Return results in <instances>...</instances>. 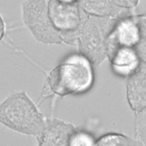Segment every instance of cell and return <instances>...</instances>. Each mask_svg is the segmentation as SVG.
Here are the masks:
<instances>
[{"mask_svg":"<svg viewBox=\"0 0 146 146\" xmlns=\"http://www.w3.org/2000/svg\"><path fill=\"white\" fill-rule=\"evenodd\" d=\"M94 83L92 63L80 52L71 53L48 74L44 96L81 95L88 92Z\"/></svg>","mask_w":146,"mask_h":146,"instance_id":"obj_1","label":"cell"},{"mask_svg":"<svg viewBox=\"0 0 146 146\" xmlns=\"http://www.w3.org/2000/svg\"><path fill=\"white\" fill-rule=\"evenodd\" d=\"M0 123L15 132L37 136L45 127L46 120L28 95L19 91L0 104Z\"/></svg>","mask_w":146,"mask_h":146,"instance_id":"obj_2","label":"cell"},{"mask_svg":"<svg viewBox=\"0 0 146 146\" xmlns=\"http://www.w3.org/2000/svg\"><path fill=\"white\" fill-rule=\"evenodd\" d=\"M110 17L90 16L83 21L76 33L79 52L92 64L101 63L108 55L107 39L114 24Z\"/></svg>","mask_w":146,"mask_h":146,"instance_id":"obj_3","label":"cell"},{"mask_svg":"<svg viewBox=\"0 0 146 146\" xmlns=\"http://www.w3.org/2000/svg\"><path fill=\"white\" fill-rule=\"evenodd\" d=\"M22 13L25 26L37 40L49 44L63 41L62 34L50 19L47 0H26L22 4Z\"/></svg>","mask_w":146,"mask_h":146,"instance_id":"obj_4","label":"cell"},{"mask_svg":"<svg viewBox=\"0 0 146 146\" xmlns=\"http://www.w3.org/2000/svg\"><path fill=\"white\" fill-rule=\"evenodd\" d=\"M48 9L53 26L62 34L76 32L83 22L78 3L50 0L48 1Z\"/></svg>","mask_w":146,"mask_h":146,"instance_id":"obj_5","label":"cell"},{"mask_svg":"<svg viewBox=\"0 0 146 146\" xmlns=\"http://www.w3.org/2000/svg\"><path fill=\"white\" fill-rule=\"evenodd\" d=\"M141 36L138 17H126L119 20L114 24L108 36V55L120 47L136 48L140 43Z\"/></svg>","mask_w":146,"mask_h":146,"instance_id":"obj_6","label":"cell"},{"mask_svg":"<svg viewBox=\"0 0 146 146\" xmlns=\"http://www.w3.org/2000/svg\"><path fill=\"white\" fill-rule=\"evenodd\" d=\"M76 129L70 123L58 119L46 120L45 127L38 137V146H69L71 135Z\"/></svg>","mask_w":146,"mask_h":146,"instance_id":"obj_7","label":"cell"},{"mask_svg":"<svg viewBox=\"0 0 146 146\" xmlns=\"http://www.w3.org/2000/svg\"><path fill=\"white\" fill-rule=\"evenodd\" d=\"M127 98L131 108L139 112L146 108V64L140 63L139 67L129 76Z\"/></svg>","mask_w":146,"mask_h":146,"instance_id":"obj_8","label":"cell"},{"mask_svg":"<svg viewBox=\"0 0 146 146\" xmlns=\"http://www.w3.org/2000/svg\"><path fill=\"white\" fill-rule=\"evenodd\" d=\"M108 56L114 74L121 77H128L139 66V55L135 48L120 47L112 51Z\"/></svg>","mask_w":146,"mask_h":146,"instance_id":"obj_9","label":"cell"},{"mask_svg":"<svg viewBox=\"0 0 146 146\" xmlns=\"http://www.w3.org/2000/svg\"><path fill=\"white\" fill-rule=\"evenodd\" d=\"M77 3L86 14L99 17L113 15L117 7L111 0H79Z\"/></svg>","mask_w":146,"mask_h":146,"instance_id":"obj_10","label":"cell"},{"mask_svg":"<svg viewBox=\"0 0 146 146\" xmlns=\"http://www.w3.org/2000/svg\"><path fill=\"white\" fill-rule=\"evenodd\" d=\"M94 138L89 133L75 129L70 136L69 146H97Z\"/></svg>","mask_w":146,"mask_h":146,"instance_id":"obj_11","label":"cell"},{"mask_svg":"<svg viewBox=\"0 0 146 146\" xmlns=\"http://www.w3.org/2000/svg\"><path fill=\"white\" fill-rule=\"evenodd\" d=\"M96 144L97 146H127V141L121 136L109 135L103 137Z\"/></svg>","mask_w":146,"mask_h":146,"instance_id":"obj_12","label":"cell"},{"mask_svg":"<svg viewBox=\"0 0 146 146\" xmlns=\"http://www.w3.org/2000/svg\"><path fill=\"white\" fill-rule=\"evenodd\" d=\"M114 5L119 7L131 9L136 6L139 0H111Z\"/></svg>","mask_w":146,"mask_h":146,"instance_id":"obj_13","label":"cell"},{"mask_svg":"<svg viewBox=\"0 0 146 146\" xmlns=\"http://www.w3.org/2000/svg\"><path fill=\"white\" fill-rule=\"evenodd\" d=\"M6 33V25L4 20L0 14V41L3 39Z\"/></svg>","mask_w":146,"mask_h":146,"instance_id":"obj_14","label":"cell"},{"mask_svg":"<svg viewBox=\"0 0 146 146\" xmlns=\"http://www.w3.org/2000/svg\"><path fill=\"white\" fill-rule=\"evenodd\" d=\"M60 2H64V3H77L79 1V0H58Z\"/></svg>","mask_w":146,"mask_h":146,"instance_id":"obj_15","label":"cell"}]
</instances>
